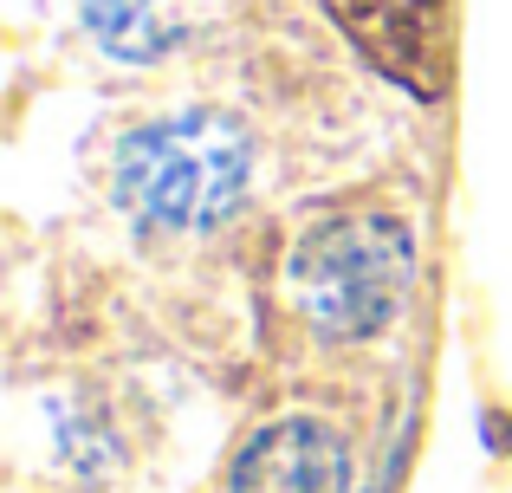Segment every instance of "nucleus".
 <instances>
[{"label": "nucleus", "mask_w": 512, "mask_h": 493, "mask_svg": "<svg viewBox=\"0 0 512 493\" xmlns=\"http://www.w3.org/2000/svg\"><path fill=\"white\" fill-rule=\"evenodd\" d=\"M253 189V137L227 111L143 117L111 150V202L130 228L195 241L240 215Z\"/></svg>", "instance_id": "obj_1"}, {"label": "nucleus", "mask_w": 512, "mask_h": 493, "mask_svg": "<svg viewBox=\"0 0 512 493\" xmlns=\"http://www.w3.org/2000/svg\"><path fill=\"white\" fill-rule=\"evenodd\" d=\"M286 286L318 338H383L415 292V234L383 208H338L292 241Z\"/></svg>", "instance_id": "obj_2"}, {"label": "nucleus", "mask_w": 512, "mask_h": 493, "mask_svg": "<svg viewBox=\"0 0 512 493\" xmlns=\"http://www.w3.org/2000/svg\"><path fill=\"white\" fill-rule=\"evenodd\" d=\"M338 33L389 85L441 98L454 65V0H325Z\"/></svg>", "instance_id": "obj_3"}, {"label": "nucleus", "mask_w": 512, "mask_h": 493, "mask_svg": "<svg viewBox=\"0 0 512 493\" xmlns=\"http://www.w3.org/2000/svg\"><path fill=\"white\" fill-rule=\"evenodd\" d=\"M350 442L318 416H279L234 455L227 493H350Z\"/></svg>", "instance_id": "obj_4"}, {"label": "nucleus", "mask_w": 512, "mask_h": 493, "mask_svg": "<svg viewBox=\"0 0 512 493\" xmlns=\"http://www.w3.org/2000/svg\"><path fill=\"white\" fill-rule=\"evenodd\" d=\"M78 26L111 65H163L201 33V0H78Z\"/></svg>", "instance_id": "obj_5"}]
</instances>
